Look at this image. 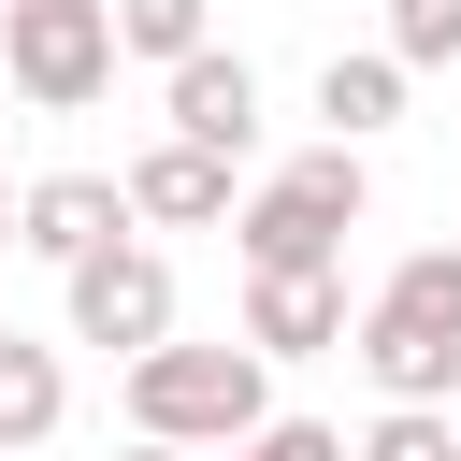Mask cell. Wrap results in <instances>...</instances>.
Instances as JSON below:
<instances>
[{
	"label": "cell",
	"mask_w": 461,
	"mask_h": 461,
	"mask_svg": "<svg viewBox=\"0 0 461 461\" xmlns=\"http://www.w3.org/2000/svg\"><path fill=\"white\" fill-rule=\"evenodd\" d=\"M375 403H461V245H418L389 259V288L346 317Z\"/></svg>",
	"instance_id": "cell-1"
},
{
	"label": "cell",
	"mask_w": 461,
	"mask_h": 461,
	"mask_svg": "<svg viewBox=\"0 0 461 461\" xmlns=\"http://www.w3.org/2000/svg\"><path fill=\"white\" fill-rule=\"evenodd\" d=\"M274 418V360L230 331V346H144L130 360V432L144 447H187V461H216V447H245Z\"/></svg>",
	"instance_id": "cell-2"
},
{
	"label": "cell",
	"mask_w": 461,
	"mask_h": 461,
	"mask_svg": "<svg viewBox=\"0 0 461 461\" xmlns=\"http://www.w3.org/2000/svg\"><path fill=\"white\" fill-rule=\"evenodd\" d=\"M360 216H375L360 144H317V158H288V173H259L230 202V245H245V274H346V230Z\"/></svg>",
	"instance_id": "cell-3"
},
{
	"label": "cell",
	"mask_w": 461,
	"mask_h": 461,
	"mask_svg": "<svg viewBox=\"0 0 461 461\" xmlns=\"http://www.w3.org/2000/svg\"><path fill=\"white\" fill-rule=\"evenodd\" d=\"M0 86L29 115H86L115 86V0H0Z\"/></svg>",
	"instance_id": "cell-4"
},
{
	"label": "cell",
	"mask_w": 461,
	"mask_h": 461,
	"mask_svg": "<svg viewBox=\"0 0 461 461\" xmlns=\"http://www.w3.org/2000/svg\"><path fill=\"white\" fill-rule=\"evenodd\" d=\"M72 346H115V360L173 346V259H158L144 230H115V245L72 259Z\"/></svg>",
	"instance_id": "cell-5"
},
{
	"label": "cell",
	"mask_w": 461,
	"mask_h": 461,
	"mask_svg": "<svg viewBox=\"0 0 461 461\" xmlns=\"http://www.w3.org/2000/svg\"><path fill=\"white\" fill-rule=\"evenodd\" d=\"M158 115H173V144H202V158L245 173V144H259V72H245L230 43H202V58L158 72Z\"/></svg>",
	"instance_id": "cell-6"
},
{
	"label": "cell",
	"mask_w": 461,
	"mask_h": 461,
	"mask_svg": "<svg viewBox=\"0 0 461 461\" xmlns=\"http://www.w3.org/2000/svg\"><path fill=\"white\" fill-rule=\"evenodd\" d=\"M115 230H130V187H115V173H29V187H14V245L58 259V274H72L86 245H115Z\"/></svg>",
	"instance_id": "cell-7"
},
{
	"label": "cell",
	"mask_w": 461,
	"mask_h": 461,
	"mask_svg": "<svg viewBox=\"0 0 461 461\" xmlns=\"http://www.w3.org/2000/svg\"><path fill=\"white\" fill-rule=\"evenodd\" d=\"M115 187H130V230H216V216H230V158H202V144H173V130H158Z\"/></svg>",
	"instance_id": "cell-8"
},
{
	"label": "cell",
	"mask_w": 461,
	"mask_h": 461,
	"mask_svg": "<svg viewBox=\"0 0 461 461\" xmlns=\"http://www.w3.org/2000/svg\"><path fill=\"white\" fill-rule=\"evenodd\" d=\"M245 346H259V360L346 346V274H245Z\"/></svg>",
	"instance_id": "cell-9"
},
{
	"label": "cell",
	"mask_w": 461,
	"mask_h": 461,
	"mask_svg": "<svg viewBox=\"0 0 461 461\" xmlns=\"http://www.w3.org/2000/svg\"><path fill=\"white\" fill-rule=\"evenodd\" d=\"M317 115H331V144H375V130H403V58H389V43H360V58H317Z\"/></svg>",
	"instance_id": "cell-10"
},
{
	"label": "cell",
	"mask_w": 461,
	"mask_h": 461,
	"mask_svg": "<svg viewBox=\"0 0 461 461\" xmlns=\"http://www.w3.org/2000/svg\"><path fill=\"white\" fill-rule=\"evenodd\" d=\"M58 418H72V375H58V346L0 331V461H29V447H43Z\"/></svg>",
	"instance_id": "cell-11"
},
{
	"label": "cell",
	"mask_w": 461,
	"mask_h": 461,
	"mask_svg": "<svg viewBox=\"0 0 461 461\" xmlns=\"http://www.w3.org/2000/svg\"><path fill=\"white\" fill-rule=\"evenodd\" d=\"M202 43H216V0H115V58H158V72H173V58H202Z\"/></svg>",
	"instance_id": "cell-12"
},
{
	"label": "cell",
	"mask_w": 461,
	"mask_h": 461,
	"mask_svg": "<svg viewBox=\"0 0 461 461\" xmlns=\"http://www.w3.org/2000/svg\"><path fill=\"white\" fill-rule=\"evenodd\" d=\"M346 461H461V418H447V403H375V432H360Z\"/></svg>",
	"instance_id": "cell-13"
},
{
	"label": "cell",
	"mask_w": 461,
	"mask_h": 461,
	"mask_svg": "<svg viewBox=\"0 0 461 461\" xmlns=\"http://www.w3.org/2000/svg\"><path fill=\"white\" fill-rule=\"evenodd\" d=\"M389 58L403 72H447L461 58V0H389Z\"/></svg>",
	"instance_id": "cell-14"
},
{
	"label": "cell",
	"mask_w": 461,
	"mask_h": 461,
	"mask_svg": "<svg viewBox=\"0 0 461 461\" xmlns=\"http://www.w3.org/2000/svg\"><path fill=\"white\" fill-rule=\"evenodd\" d=\"M216 461H346V432H331V418H259V432L216 447Z\"/></svg>",
	"instance_id": "cell-15"
},
{
	"label": "cell",
	"mask_w": 461,
	"mask_h": 461,
	"mask_svg": "<svg viewBox=\"0 0 461 461\" xmlns=\"http://www.w3.org/2000/svg\"><path fill=\"white\" fill-rule=\"evenodd\" d=\"M115 461H187V447H144V432H130V447H115Z\"/></svg>",
	"instance_id": "cell-16"
},
{
	"label": "cell",
	"mask_w": 461,
	"mask_h": 461,
	"mask_svg": "<svg viewBox=\"0 0 461 461\" xmlns=\"http://www.w3.org/2000/svg\"><path fill=\"white\" fill-rule=\"evenodd\" d=\"M0 245H14V173H0Z\"/></svg>",
	"instance_id": "cell-17"
},
{
	"label": "cell",
	"mask_w": 461,
	"mask_h": 461,
	"mask_svg": "<svg viewBox=\"0 0 461 461\" xmlns=\"http://www.w3.org/2000/svg\"><path fill=\"white\" fill-rule=\"evenodd\" d=\"M0 101H14V86H0Z\"/></svg>",
	"instance_id": "cell-18"
}]
</instances>
